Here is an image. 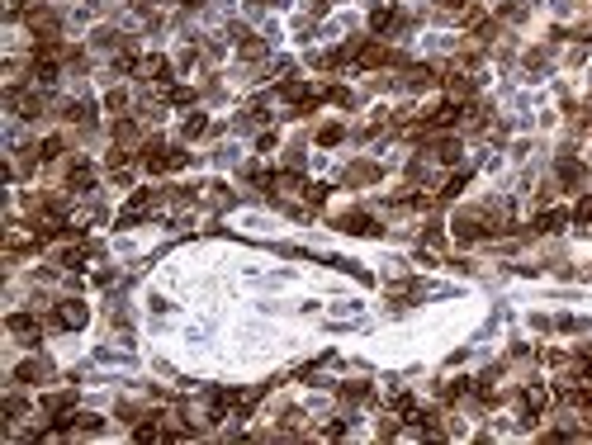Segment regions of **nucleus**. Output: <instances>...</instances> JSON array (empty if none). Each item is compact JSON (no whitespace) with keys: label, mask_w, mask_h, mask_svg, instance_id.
<instances>
[{"label":"nucleus","mask_w":592,"mask_h":445,"mask_svg":"<svg viewBox=\"0 0 592 445\" xmlns=\"http://www.w3.org/2000/svg\"><path fill=\"white\" fill-rule=\"evenodd\" d=\"M85 317H90V313H85V303H81V299H67V303L57 308L53 322H57V327H85Z\"/></svg>","instance_id":"1"},{"label":"nucleus","mask_w":592,"mask_h":445,"mask_svg":"<svg viewBox=\"0 0 592 445\" xmlns=\"http://www.w3.org/2000/svg\"><path fill=\"white\" fill-rule=\"evenodd\" d=\"M10 332H15V337L24 341V346H33L43 327H38V317H28V313H15V317H10Z\"/></svg>","instance_id":"2"},{"label":"nucleus","mask_w":592,"mask_h":445,"mask_svg":"<svg viewBox=\"0 0 592 445\" xmlns=\"http://www.w3.org/2000/svg\"><path fill=\"white\" fill-rule=\"evenodd\" d=\"M166 72H171V67H166V57H142V62H137V76L147 81V85L166 81Z\"/></svg>","instance_id":"3"},{"label":"nucleus","mask_w":592,"mask_h":445,"mask_svg":"<svg viewBox=\"0 0 592 445\" xmlns=\"http://www.w3.org/2000/svg\"><path fill=\"white\" fill-rule=\"evenodd\" d=\"M341 228H346V233H355V237H370V233H379L370 213H346V218H341Z\"/></svg>","instance_id":"4"},{"label":"nucleus","mask_w":592,"mask_h":445,"mask_svg":"<svg viewBox=\"0 0 592 445\" xmlns=\"http://www.w3.org/2000/svg\"><path fill=\"white\" fill-rule=\"evenodd\" d=\"M370 180H379V166L375 161H355L346 171V185H370Z\"/></svg>","instance_id":"5"},{"label":"nucleus","mask_w":592,"mask_h":445,"mask_svg":"<svg viewBox=\"0 0 592 445\" xmlns=\"http://www.w3.org/2000/svg\"><path fill=\"white\" fill-rule=\"evenodd\" d=\"M152 204H157V194H147V190H142V194H133V204L124 209V223H137L142 213H152Z\"/></svg>","instance_id":"6"},{"label":"nucleus","mask_w":592,"mask_h":445,"mask_svg":"<svg viewBox=\"0 0 592 445\" xmlns=\"http://www.w3.org/2000/svg\"><path fill=\"white\" fill-rule=\"evenodd\" d=\"M545 403H550V393H545V389H526V393H521V408H526V417L545 412Z\"/></svg>","instance_id":"7"},{"label":"nucleus","mask_w":592,"mask_h":445,"mask_svg":"<svg viewBox=\"0 0 592 445\" xmlns=\"http://www.w3.org/2000/svg\"><path fill=\"white\" fill-rule=\"evenodd\" d=\"M583 176H588V171H583V166H578L573 157L559 161V180H564V185H583Z\"/></svg>","instance_id":"8"},{"label":"nucleus","mask_w":592,"mask_h":445,"mask_svg":"<svg viewBox=\"0 0 592 445\" xmlns=\"http://www.w3.org/2000/svg\"><path fill=\"white\" fill-rule=\"evenodd\" d=\"M38 379H48V365H43V360H28V365H19V384H38Z\"/></svg>","instance_id":"9"},{"label":"nucleus","mask_w":592,"mask_h":445,"mask_svg":"<svg viewBox=\"0 0 592 445\" xmlns=\"http://www.w3.org/2000/svg\"><path fill=\"white\" fill-rule=\"evenodd\" d=\"M564 228V213H540L536 218V233H559Z\"/></svg>","instance_id":"10"},{"label":"nucleus","mask_w":592,"mask_h":445,"mask_svg":"<svg viewBox=\"0 0 592 445\" xmlns=\"http://www.w3.org/2000/svg\"><path fill=\"white\" fill-rule=\"evenodd\" d=\"M450 95H455V100H464V95H474V81L464 76V72H459V76H450Z\"/></svg>","instance_id":"11"},{"label":"nucleus","mask_w":592,"mask_h":445,"mask_svg":"<svg viewBox=\"0 0 592 445\" xmlns=\"http://www.w3.org/2000/svg\"><path fill=\"white\" fill-rule=\"evenodd\" d=\"M71 190H90V166H81V161L71 166Z\"/></svg>","instance_id":"12"},{"label":"nucleus","mask_w":592,"mask_h":445,"mask_svg":"<svg viewBox=\"0 0 592 445\" xmlns=\"http://www.w3.org/2000/svg\"><path fill=\"white\" fill-rule=\"evenodd\" d=\"M38 157H43V161H57V157H62V137H48V142L38 147Z\"/></svg>","instance_id":"13"},{"label":"nucleus","mask_w":592,"mask_h":445,"mask_svg":"<svg viewBox=\"0 0 592 445\" xmlns=\"http://www.w3.org/2000/svg\"><path fill=\"white\" fill-rule=\"evenodd\" d=\"M204 128H209V119H204V114H194V119H185V137H199Z\"/></svg>","instance_id":"14"},{"label":"nucleus","mask_w":592,"mask_h":445,"mask_svg":"<svg viewBox=\"0 0 592 445\" xmlns=\"http://www.w3.org/2000/svg\"><path fill=\"white\" fill-rule=\"evenodd\" d=\"M318 142H323V147H337V142H341V128H337V124H327V128L318 133Z\"/></svg>","instance_id":"15"},{"label":"nucleus","mask_w":592,"mask_h":445,"mask_svg":"<svg viewBox=\"0 0 592 445\" xmlns=\"http://www.w3.org/2000/svg\"><path fill=\"white\" fill-rule=\"evenodd\" d=\"M242 57H266V43L261 38H242Z\"/></svg>","instance_id":"16"},{"label":"nucleus","mask_w":592,"mask_h":445,"mask_svg":"<svg viewBox=\"0 0 592 445\" xmlns=\"http://www.w3.org/2000/svg\"><path fill=\"white\" fill-rule=\"evenodd\" d=\"M464 5H469V0H436V10H441V15H459Z\"/></svg>","instance_id":"17"},{"label":"nucleus","mask_w":592,"mask_h":445,"mask_svg":"<svg viewBox=\"0 0 592 445\" xmlns=\"http://www.w3.org/2000/svg\"><path fill=\"white\" fill-rule=\"evenodd\" d=\"M459 190H464V176H450V180H446V190H441V194H446V199H455Z\"/></svg>","instance_id":"18"},{"label":"nucleus","mask_w":592,"mask_h":445,"mask_svg":"<svg viewBox=\"0 0 592 445\" xmlns=\"http://www.w3.org/2000/svg\"><path fill=\"white\" fill-rule=\"evenodd\" d=\"M105 105H109V114H119V109H124V105H128V100H124V90H114V95H109V100H105Z\"/></svg>","instance_id":"19"},{"label":"nucleus","mask_w":592,"mask_h":445,"mask_svg":"<svg viewBox=\"0 0 592 445\" xmlns=\"http://www.w3.org/2000/svg\"><path fill=\"white\" fill-rule=\"evenodd\" d=\"M256 5H270V0H256Z\"/></svg>","instance_id":"20"},{"label":"nucleus","mask_w":592,"mask_h":445,"mask_svg":"<svg viewBox=\"0 0 592 445\" xmlns=\"http://www.w3.org/2000/svg\"><path fill=\"white\" fill-rule=\"evenodd\" d=\"M588 124H592V114H588Z\"/></svg>","instance_id":"21"}]
</instances>
